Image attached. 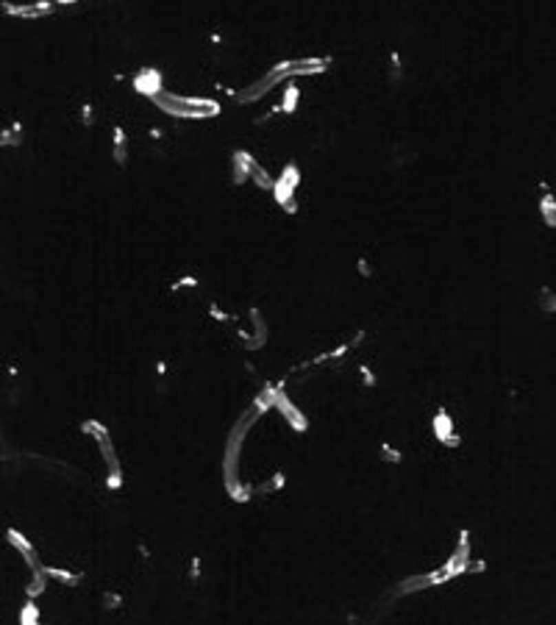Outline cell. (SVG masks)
Listing matches in <instances>:
<instances>
[{
    "instance_id": "4",
    "label": "cell",
    "mask_w": 556,
    "mask_h": 625,
    "mask_svg": "<svg viewBox=\"0 0 556 625\" xmlns=\"http://www.w3.org/2000/svg\"><path fill=\"white\" fill-rule=\"evenodd\" d=\"M3 12L23 20H39L56 12V0H34V3H3Z\"/></svg>"
},
{
    "instance_id": "10",
    "label": "cell",
    "mask_w": 556,
    "mask_h": 625,
    "mask_svg": "<svg viewBox=\"0 0 556 625\" xmlns=\"http://www.w3.org/2000/svg\"><path fill=\"white\" fill-rule=\"evenodd\" d=\"M539 208H542V217H545V223L556 228V200H553L550 195H545V197L539 200Z\"/></svg>"
},
{
    "instance_id": "18",
    "label": "cell",
    "mask_w": 556,
    "mask_h": 625,
    "mask_svg": "<svg viewBox=\"0 0 556 625\" xmlns=\"http://www.w3.org/2000/svg\"><path fill=\"white\" fill-rule=\"evenodd\" d=\"M384 459H392V461H400V453H398V450H389V448H384Z\"/></svg>"
},
{
    "instance_id": "6",
    "label": "cell",
    "mask_w": 556,
    "mask_h": 625,
    "mask_svg": "<svg viewBox=\"0 0 556 625\" xmlns=\"http://www.w3.org/2000/svg\"><path fill=\"white\" fill-rule=\"evenodd\" d=\"M162 84H164V78H162L159 69H142V73L136 76V81H133L136 92H139V95H145V98H151V100H153L159 92H164V89H162Z\"/></svg>"
},
{
    "instance_id": "7",
    "label": "cell",
    "mask_w": 556,
    "mask_h": 625,
    "mask_svg": "<svg viewBox=\"0 0 556 625\" xmlns=\"http://www.w3.org/2000/svg\"><path fill=\"white\" fill-rule=\"evenodd\" d=\"M256 167H259V162L250 156V153H245V151H237L234 156H231V170H234V184H242V181H248V178H253V173H256Z\"/></svg>"
},
{
    "instance_id": "13",
    "label": "cell",
    "mask_w": 556,
    "mask_h": 625,
    "mask_svg": "<svg viewBox=\"0 0 556 625\" xmlns=\"http://www.w3.org/2000/svg\"><path fill=\"white\" fill-rule=\"evenodd\" d=\"M42 589H45V578H42V573H39V575H36V581L28 586V597H36Z\"/></svg>"
},
{
    "instance_id": "5",
    "label": "cell",
    "mask_w": 556,
    "mask_h": 625,
    "mask_svg": "<svg viewBox=\"0 0 556 625\" xmlns=\"http://www.w3.org/2000/svg\"><path fill=\"white\" fill-rule=\"evenodd\" d=\"M272 406H275V408L281 411V414L287 417V420L292 423V428H301V431L306 428V417H303V414H301V411L290 403V397L281 392V386H272Z\"/></svg>"
},
{
    "instance_id": "19",
    "label": "cell",
    "mask_w": 556,
    "mask_h": 625,
    "mask_svg": "<svg viewBox=\"0 0 556 625\" xmlns=\"http://www.w3.org/2000/svg\"><path fill=\"white\" fill-rule=\"evenodd\" d=\"M73 3H81V0H56V6H73Z\"/></svg>"
},
{
    "instance_id": "8",
    "label": "cell",
    "mask_w": 556,
    "mask_h": 625,
    "mask_svg": "<svg viewBox=\"0 0 556 625\" xmlns=\"http://www.w3.org/2000/svg\"><path fill=\"white\" fill-rule=\"evenodd\" d=\"M451 428H453V423L448 420V414L440 411V414H437V423H434L437 439H440V442H448V445H459V437H451Z\"/></svg>"
},
{
    "instance_id": "11",
    "label": "cell",
    "mask_w": 556,
    "mask_h": 625,
    "mask_svg": "<svg viewBox=\"0 0 556 625\" xmlns=\"http://www.w3.org/2000/svg\"><path fill=\"white\" fill-rule=\"evenodd\" d=\"M114 159L125 162V133L122 131H114Z\"/></svg>"
},
{
    "instance_id": "12",
    "label": "cell",
    "mask_w": 556,
    "mask_h": 625,
    "mask_svg": "<svg viewBox=\"0 0 556 625\" xmlns=\"http://www.w3.org/2000/svg\"><path fill=\"white\" fill-rule=\"evenodd\" d=\"M45 575H53V578H58L61 584H78V575L64 573V570H53V567H47V570H45Z\"/></svg>"
},
{
    "instance_id": "16",
    "label": "cell",
    "mask_w": 556,
    "mask_h": 625,
    "mask_svg": "<svg viewBox=\"0 0 556 625\" xmlns=\"http://www.w3.org/2000/svg\"><path fill=\"white\" fill-rule=\"evenodd\" d=\"M392 73H395V78H400V58H398V53H392Z\"/></svg>"
},
{
    "instance_id": "15",
    "label": "cell",
    "mask_w": 556,
    "mask_h": 625,
    "mask_svg": "<svg viewBox=\"0 0 556 625\" xmlns=\"http://www.w3.org/2000/svg\"><path fill=\"white\" fill-rule=\"evenodd\" d=\"M542 306H545V309H553V311H556V295L545 289V295H542Z\"/></svg>"
},
{
    "instance_id": "3",
    "label": "cell",
    "mask_w": 556,
    "mask_h": 625,
    "mask_svg": "<svg viewBox=\"0 0 556 625\" xmlns=\"http://www.w3.org/2000/svg\"><path fill=\"white\" fill-rule=\"evenodd\" d=\"M298 184H301V170H298L295 164H287V167H284V173H281V178H278V181H275V186H272V195H275L278 206H284L290 215H292V212H298V206H295V192H298Z\"/></svg>"
},
{
    "instance_id": "17",
    "label": "cell",
    "mask_w": 556,
    "mask_h": 625,
    "mask_svg": "<svg viewBox=\"0 0 556 625\" xmlns=\"http://www.w3.org/2000/svg\"><path fill=\"white\" fill-rule=\"evenodd\" d=\"M81 117H84L87 125H92V120H95V117H92V106H84V114H81Z\"/></svg>"
},
{
    "instance_id": "1",
    "label": "cell",
    "mask_w": 556,
    "mask_h": 625,
    "mask_svg": "<svg viewBox=\"0 0 556 625\" xmlns=\"http://www.w3.org/2000/svg\"><path fill=\"white\" fill-rule=\"evenodd\" d=\"M325 58H295V61H281V64H275V67H270V73L261 78V81H256L248 92H242L239 95V100L242 103H248V100H256V98H261V95H267L275 84H281V81H287V78H292V76H309V73H323L325 69Z\"/></svg>"
},
{
    "instance_id": "2",
    "label": "cell",
    "mask_w": 556,
    "mask_h": 625,
    "mask_svg": "<svg viewBox=\"0 0 556 625\" xmlns=\"http://www.w3.org/2000/svg\"><path fill=\"white\" fill-rule=\"evenodd\" d=\"M153 103L173 114V117H189V120H200V117H217L220 106L215 100L206 98H189V95H173V92H159L153 98Z\"/></svg>"
},
{
    "instance_id": "14",
    "label": "cell",
    "mask_w": 556,
    "mask_h": 625,
    "mask_svg": "<svg viewBox=\"0 0 556 625\" xmlns=\"http://www.w3.org/2000/svg\"><path fill=\"white\" fill-rule=\"evenodd\" d=\"M20 619H23V622H34V619H36V606H34V603H28Z\"/></svg>"
},
{
    "instance_id": "9",
    "label": "cell",
    "mask_w": 556,
    "mask_h": 625,
    "mask_svg": "<svg viewBox=\"0 0 556 625\" xmlns=\"http://www.w3.org/2000/svg\"><path fill=\"white\" fill-rule=\"evenodd\" d=\"M298 98H301V89L290 81V84H287V89H284V100H281V106H275V109H272V114H278V111L292 114V111H295V106H298Z\"/></svg>"
}]
</instances>
